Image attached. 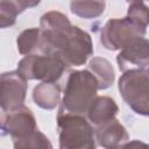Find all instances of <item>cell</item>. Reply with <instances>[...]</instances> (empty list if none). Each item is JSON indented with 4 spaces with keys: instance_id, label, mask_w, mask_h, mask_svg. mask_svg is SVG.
Instances as JSON below:
<instances>
[{
    "instance_id": "obj_1",
    "label": "cell",
    "mask_w": 149,
    "mask_h": 149,
    "mask_svg": "<svg viewBox=\"0 0 149 149\" xmlns=\"http://www.w3.org/2000/svg\"><path fill=\"white\" fill-rule=\"evenodd\" d=\"M44 52L59 57L66 68L81 66L93 55V43L88 33L78 26H72L70 29L47 40Z\"/></svg>"
},
{
    "instance_id": "obj_2",
    "label": "cell",
    "mask_w": 149,
    "mask_h": 149,
    "mask_svg": "<svg viewBox=\"0 0 149 149\" xmlns=\"http://www.w3.org/2000/svg\"><path fill=\"white\" fill-rule=\"evenodd\" d=\"M98 81L88 70H74L68 76L58 114L84 115L97 97Z\"/></svg>"
},
{
    "instance_id": "obj_3",
    "label": "cell",
    "mask_w": 149,
    "mask_h": 149,
    "mask_svg": "<svg viewBox=\"0 0 149 149\" xmlns=\"http://www.w3.org/2000/svg\"><path fill=\"white\" fill-rule=\"evenodd\" d=\"M59 149H95L94 129L84 115L57 114Z\"/></svg>"
},
{
    "instance_id": "obj_4",
    "label": "cell",
    "mask_w": 149,
    "mask_h": 149,
    "mask_svg": "<svg viewBox=\"0 0 149 149\" xmlns=\"http://www.w3.org/2000/svg\"><path fill=\"white\" fill-rule=\"evenodd\" d=\"M119 92L136 114L149 115V70H130L123 72L118 81Z\"/></svg>"
},
{
    "instance_id": "obj_5",
    "label": "cell",
    "mask_w": 149,
    "mask_h": 149,
    "mask_svg": "<svg viewBox=\"0 0 149 149\" xmlns=\"http://www.w3.org/2000/svg\"><path fill=\"white\" fill-rule=\"evenodd\" d=\"M66 66L56 55L31 54L24 56L17 64V71L28 80L56 83Z\"/></svg>"
},
{
    "instance_id": "obj_6",
    "label": "cell",
    "mask_w": 149,
    "mask_h": 149,
    "mask_svg": "<svg viewBox=\"0 0 149 149\" xmlns=\"http://www.w3.org/2000/svg\"><path fill=\"white\" fill-rule=\"evenodd\" d=\"M147 29L137 26L128 17L109 19L100 31V42L107 50H122L140 38H143Z\"/></svg>"
},
{
    "instance_id": "obj_7",
    "label": "cell",
    "mask_w": 149,
    "mask_h": 149,
    "mask_svg": "<svg viewBox=\"0 0 149 149\" xmlns=\"http://www.w3.org/2000/svg\"><path fill=\"white\" fill-rule=\"evenodd\" d=\"M27 79L17 71H6L0 74V108L6 113L24 106Z\"/></svg>"
},
{
    "instance_id": "obj_8",
    "label": "cell",
    "mask_w": 149,
    "mask_h": 149,
    "mask_svg": "<svg viewBox=\"0 0 149 149\" xmlns=\"http://www.w3.org/2000/svg\"><path fill=\"white\" fill-rule=\"evenodd\" d=\"M119 70L127 72L130 70L148 69L149 65V43L146 37L137 40L129 47L120 50L116 56Z\"/></svg>"
},
{
    "instance_id": "obj_9",
    "label": "cell",
    "mask_w": 149,
    "mask_h": 149,
    "mask_svg": "<svg viewBox=\"0 0 149 149\" xmlns=\"http://www.w3.org/2000/svg\"><path fill=\"white\" fill-rule=\"evenodd\" d=\"M37 129L34 113L27 106H23L14 112L7 113L5 130L6 135H10L12 140L22 137Z\"/></svg>"
},
{
    "instance_id": "obj_10",
    "label": "cell",
    "mask_w": 149,
    "mask_h": 149,
    "mask_svg": "<svg viewBox=\"0 0 149 149\" xmlns=\"http://www.w3.org/2000/svg\"><path fill=\"white\" fill-rule=\"evenodd\" d=\"M94 139L104 149H115L129 140L127 129L118 119H113L94 129Z\"/></svg>"
},
{
    "instance_id": "obj_11",
    "label": "cell",
    "mask_w": 149,
    "mask_h": 149,
    "mask_svg": "<svg viewBox=\"0 0 149 149\" xmlns=\"http://www.w3.org/2000/svg\"><path fill=\"white\" fill-rule=\"evenodd\" d=\"M118 113H119V106L113 98L107 95H101V97L97 95L94 100L90 104L85 115L91 125L99 127L115 119Z\"/></svg>"
},
{
    "instance_id": "obj_12",
    "label": "cell",
    "mask_w": 149,
    "mask_h": 149,
    "mask_svg": "<svg viewBox=\"0 0 149 149\" xmlns=\"http://www.w3.org/2000/svg\"><path fill=\"white\" fill-rule=\"evenodd\" d=\"M33 100L42 109L52 111L61 102V86L57 83H41L33 90Z\"/></svg>"
},
{
    "instance_id": "obj_13",
    "label": "cell",
    "mask_w": 149,
    "mask_h": 149,
    "mask_svg": "<svg viewBox=\"0 0 149 149\" xmlns=\"http://www.w3.org/2000/svg\"><path fill=\"white\" fill-rule=\"evenodd\" d=\"M40 1L27 0H3L0 1V29L8 28L15 24L16 16L24 12L27 8L35 7Z\"/></svg>"
},
{
    "instance_id": "obj_14",
    "label": "cell",
    "mask_w": 149,
    "mask_h": 149,
    "mask_svg": "<svg viewBox=\"0 0 149 149\" xmlns=\"http://www.w3.org/2000/svg\"><path fill=\"white\" fill-rule=\"evenodd\" d=\"M98 81V90L109 88L115 79V72L111 62L104 57H93L87 65V69Z\"/></svg>"
},
{
    "instance_id": "obj_15",
    "label": "cell",
    "mask_w": 149,
    "mask_h": 149,
    "mask_svg": "<svg viewBox=\"0 0 149 149\" xmlns=\"http://www.w3.org/2000/svg\"><path fill=\"white\" fill-rule=\"evenodd\" d=\"M17 50L21 55H31L41 52V31L40 28H28L20 33L16 38Z\"/></svg>"
},
{
    "instance_id": "obj_16",
    "label": "cell",
    "mask_w": 149,
    "mask_h": 149,
    "mask_svg": "<svg viewBox=\"0 0 149 149\" xmlns=\"http://www.w3.org/2000/svg\"><path fill=\"white\" fill-rule=\"evenodd\" d=\"M14 149H54L50 140L38 129L13 140Z\"/></svg>"
},
{
    "instance_id": "obj_17",
    "label": "cell",
    "mask_w": 149,
    "mask_h": 149,
    "mask_svg": "<svg viewBox=\"0 0 149 149\" xmlns=\"http://www.w3.org/2000/svg\"><path fill=\"white\" fill-rule=\"evenodd\" d=\"M106 3L104 1H71V12L81 19H95L99 17L105 10Z\"/></svg>"
},
{
    "instance_id": "obj_18",
    "label": "cell",
    "mask_w": 149,
    "mask_h": 149,
    "mask_svg": "<svg viewBox=\"0 0 149 149\" xmlns=\"http://www.w3.org/2000/svg\"><path fill=\"white\" fill-rule=\"evenodd\" d=\"M130 21L136 23L137 26L142 28H148V7L144 2L141 1H132L128 5L127 9V16Z\"/></svg>"
},
{
    "instance_id": "obj_19",
    "label": "cell",
    "mask_w": 149,
    "mask_h": 149,
    "mask_svg": "<svg viewBox=\"0 0 149 149\" xmlns=\"http://www.w3.org/2000/svg\"><path fill=\"white\" fill-rule=\"evenodd\" d=\"M115 149H149V147L146 142H142L140 140H132V141L128 140L127 142L120 144Z\"/></svg>"
}]
</instances>
